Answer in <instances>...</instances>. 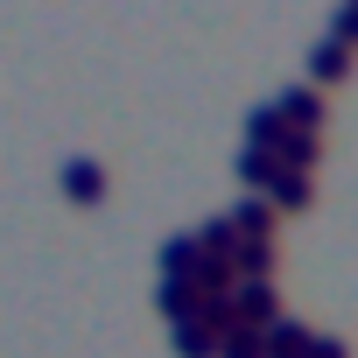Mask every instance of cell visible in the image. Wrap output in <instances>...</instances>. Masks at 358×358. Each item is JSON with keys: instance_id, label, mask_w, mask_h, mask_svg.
I'll use <instances>...</instances> for the list:
<instances>
[{"instance_id": "6da1fadb", "label": "cell", "mask_w": 358, "mask_h": 358, "mask_svg": "<svg viewBox=\"0 0 358 358\" xmlns=\"http://www.w3.org/2000/svg\"><path fill=\"white\" fill-rule=\"evenodd\" d=\"M225 309H232L239 323H253V330H260V323H274V316H281V295H274V281H232V288H225Z\"/></svg>"}, {"instance_id": "7a4b0ae2", "label": "cell", "mask_w": 358, "mask_h": 358, "mask_svg": "<svg viewBox=\"0 0 358 358\" xmlns=\"http://www.w3.org/2000/svg\"><path fill=\"white\" fill-rule=\"evenodd\" d=\"M267 106L281 113V127H302V134H323V92H316V85H288V92H274Z\"/></svg>"}, {"instance_id": "3957f363", "label": "cell", "mask_w": 358, "mask_h": 358, "mask_svg": "<svg viewBox=\"0 0 358 358\" xmlns=\"http://www.w3.org/2000/svg\"><path fill=\"white\" fill-rule=\"evenodd\" d=\"M57 183H64L71 204H99V197H106V169H99L92 155H71V162L57 169Z\"/></svg>"}, {"instance_id": "277c9868", "label": "cell", "mask_w": 358, "mask_h": 358, "mask_svg": "<svg viewBox=\"0 0 358 358\" xmlns=\"http://www.w3.org/2000/svg\"><path fill=\"white\" fill-rule=\"evenodd\" d=\"M211 302H218V295H204L197 281H162V288H155V309H162L169 323H190V316H204Z\"/></svg>"}, {"instance_id": "5b68a950", "label": "cell", "mask_w": 358, "mask_h": 358, "mask_svg": "<svg viewBox=\"0 0 358 358\" xmlns=\"http://www.w3.org/2000/svg\"><path fill=\"white\" fill-rule=\"evenodd\" d=\"M351 57H358V50H344L337 36H316V43H309V85L323 92V85H337V78H351Z\"/></svg>"}, {"instance_id": "8992f818", "label": "cell", "mask_w": 358, "mask_h": 358, "mask_svg": "<svg viewBox=\"0 0 358 358\" xmlns=\"http://www.w3.org/2000/svg\"><path fill=\"white\" fill-rule=\"evenodd\" d=\"M260 197L274 204V218H281V211H302V204L316 197V176H302V169H274V183H267Z\"/></svg>"}, {"instance_id": "52a82bcc", "label": "cell", "mask_w": 358, "mask_h": 358, "mask_svg": "<svg viewBox=\"0 0 358 358\" xmlns=\"http://www.w3.org/2000/svg\"><path fill=\"white\" fill-rule=\"evenodd\" d=\"M316 148H323V134H302V127H281V141H274V169H316Z\"/></svg>"}, {"instance_id": "ba28073f", "label": "cell", "mask_w": 358, "mask_h": 358, "mask_svg": "<svg viewBox=\"0 0 358 358\" xmlns=\"http://www.w3.org/2000/svg\"><path fill=\"white\" fill-rule=\"evenodd\" d=\"M169 344H176V358H218V323L190 316V323H176V330H169Z\"/></svg>"}, {"instance_id": "9c48e42d", "label": "cell", "mask_w": 358, "mask_h": 358, "mask_svg": "<svg viewBox=\"0 0 358 358\" xmlns=\"http://www.w3.org/2000/svg\"><path fill=\"white\" fill-rule=\"evenodd\" d=\"M225 218H232L239 239H274V204H267V197H239Z\"/></svg>"}, {"instance_id": "30bf717a", "label": "cell", "mask_w": 358, "mask_h": 358, "mask_svg": "<svg viewBox=\"0 0 358 358\" xmlns=\"http://www.w3.org/2000/svg\"><path fill=\"white\" fill-rule=\"evenodd\" d=\"M218 358H260V330L239 323V316H225L218 323Z\"/></svg>"}, {"instance_id": "8fae6325", "label": "cell", "mask_w": 358, "mask_h": 358, "mask_svg": "<svg viewBox=\"0 0 358 358\" xmlns=\"http://www.w3.org/2000/svg\"><path fill=\"white\" fill-rule=\"evenodd\" d=\"M274 141H281V113L260 99V106L246 113V148H267V155H274Z\"/></svg>"}, {"instance_id": "7c38bea8", "label": "cell", "mask_w": 358, "mask_h": 358, "mask_svg": "<svg viewBox=\"0 0 358 358\" xmlns=\"http://www.w3.org/2000/svg\"><path fill=\"white\" fill-rule=\"evenodd\" d=\"M239 183H246L253 197L274 183V155H267V148H246V155H239Z\"/></svg>"}, {"instance_id": "4fadbf2b", "label": "cell", "mask_w": 358, "mask_h": 358, "mask_svg": "<svg viewBox=\"0 0 358 358\" xmlns=\"http://www.w3.org/2000/svg\"><path fill=\"white\" fill-rule=\"evenodd\" d=\"M330 36H337L344 50H358V8H337V15H330Z\"/></svg>"}, {"instance_id": "5bb4252c", "label": "cell", "mask_w": 358, "mask_h": 358, "mask_svg": "<svg viewBox=\"0 0 358 358\" xmlns=\"http://www.w3.org/2000/svg\"><path fill=\"white\" fill-rule=\"evenodd\" d=\"M302 358H351V344H344V337H309Z\"/></svg>"}, {"instance_id": "9a60e30c", "label": "cell", "mask_w": 358, "mask_h": 358, "mask_svg": "<svg viewBox=\"0 0 358 358\" xmlns=\"http://www.w3.org/2000/svg\"><path fill=\"white\" fill-rule=\"evenodd\" d=\"M344 8H358V0H344Z\"/></svg>"}]
</instances>
